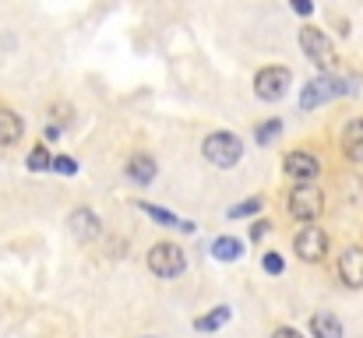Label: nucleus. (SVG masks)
I'll list each match as a JSON object with an SVG mask.
<instances>
[{"label":"nucleus","instance_id":"2eb2a0df","mask_svg":"<svg viewBox=\"0 0 363 338\" xmlns=\"http://www.w3.org/2000/svg\"><path fill=\"white\" fill-rule=\"evenodd\" d=\"M240 254H243V243L237 240V236H216L212 240V257L216 261H240Z\"/></svg>","mask_w":363,"mask_h":338},{"label":"nucleus","instance_id":"423d86ee","mask_svg":"<svg viewBox=\"0 0 363 338\" xmlns=\"http://www.w3.org/2000/svg\"><path fill=\"white\" fill-rule=\"evenodd\" d=\"M300 50H303V57H311V64H318L321 71H332V67H335V50H332V39H328L321 28L303 25V28H300Z\"/></svg>","mask_w":363,"mask_h":338},{"label":"nucleus","instance_id":"4468645a","mask_svg":"<svg viewBox=\"0 0 363 338\" xmlns=\"http://www.w3.org/2000/svg\"><path fill=\"white\" fill-rule=\"evenodd\" d=\"M138 208L148 215V219H155V222L169 225V229H180V232H194L198 225L191 222V219H177L173 212H166V208H159V205H148V201H138Z\"/></svg>","mask_w":363,"mask_h":338},{"label":"nucleus","instance_id":"a878e982","mask_svg":"<svg viewBox=\"0 0 363 338\" xmlns=\"http://www.w3.org/2000/svg\"><path fill=\"white\" fill-rule=\"evenodd\" d=\"M272 338H303V335H300L296 328H275V332H272Z\"/></svg>","mask_w":363,"mask_h":338},{"label":"nucleus","instance_id":"1a4fd4ad","mask_svg":"<svg viewBox=\"0 0 363 338\" xmlns=\"http://www.w3.org/2000/svg\"><path fill=\"white\" fill-rule=\"evenodd\" d=\"M339 278L350 289H363V247H346L339 254Z\"/></svg>","mask_w":363,"mask_h":338},{"label":"nucleus","instance_id":"b1692460","mask_svg":"<svg viewBox=\"0 0 363 338\" xmlns=\"http://www.w3.org/2000/svg\"><path fill=\"white\" fill-rule=\"evenodd\" d=\"M289 4H293V11H296V14H303V18H311V14H314V4H311V0H289Z\"/></svg>","mask_w":363,"mask_h":338},{"label":"nucleus","instance_id":"f03ea898","mask_svg":"<svg viewBox=\"0 0 363 338\" xmlns=\"http://www.w3.org/2000/svg\"><path fill=\"white\" fill-rule=\"evenodd\" d=\"M350 92H353L350 81H342V78H335V74H321V78H314V81L303 85V92H300V110H318L321 103L342 99V96H350Z\"/></svg>","mask_w":363,"mask_h":338},{"label":"nucleus","instance_id":"9d476101","mask_svg":"<svg viewBox=\"0 0 363 338\" xmlns=\"http://www.w3.org/2000/svg\"><path fill=\"white\" fill-rule=\"evenodd\" d=\"M67 225H71V232H74L78 240H96V236H103V222H99V215H96L92 208H74Z\"/></svg>","mask_w":363,"mask_h":338},{"label":"nucleus","instance_id":"6ab92c4d","mask_svg":"<svg viewBox=\"0 0 363 338\" xmlns=\"http://www.w3.org/2000/svg\"><path fill=\"white\" fill-rule=\"evenodd\" d=\"M25 162H28V169H32V173H46V169L53 166V159H50V148H46V145H35V148L28 152V159H25Z\"/></svg>","mask_w":363,"mask_h":338},{"label":"nucleus","instance_id":"39448f33","mask_svg":"<svg viewBox=\"0 0 363 338\" xmlns=\"http://www.w3.org/2000/svg\"><path fill=\"white\" fill-rule=\"evenodd\" d=\"M289 85H293V74H289V67H282V64L261 67V71L254 74V96H257L261 103H279V99L289 92Z\"/></svg>","mask_w":363,"mask_h":338},{"label":"nucleus","instance_id":"7ed1b4c3","mask_svg":"<svg viewBox=\"0 0 363 338\" xmlns=\"http://www.w3.org/2000/svg\"><path fill=\"white\" fill-rule=\"evenodd\" d=\"M286 205H289V215H293L296 222L311 225L314 219H321V212H325V194H321L314 184H296V187L289 191Z\"/></svg>","mask_w":363,"mask_h":338},{"label":"nucleus","instance_id":"4be33fe9","mask_svg":"<svg viewBox=\"0 0 363 338\" xmlns=\"http://www.w3.org/2000/svg\"><path fill=\"white\" fill-rule=\"evenodd\" d=\"M261 264H264L268 275H282V271H286V261H282V254H275V250H268Z\"/></svg>","mask_w":363,"mask_h":338},{"label":"nucleus","instance_id":"393cba45","mask_svg":"<svg viewBox=\"0 0 363 338\" xmlns=\"http://www.w3.org/2000/svg\"><path fill=\"white\" fill-rule=\"evenodd\" d=\"M268 229H272V225L264 222V219H261V222H254V229H250V240H254V243H257V240H264V236H268Z\"/></svg>","mask_w":363,"mask_h":338},{"label":"nucleus","instance_id":"5701e85b","mask_svg":"<svg viewBox=\"0 0 363 338\" xmlns=\"http://www.w3.org/2000/svg\"><path fill=\"white\" fill-rule=\"evenodd\" d=\"M53 120H57L53 127H67V123H71V106L57 103V106H53Z\"/></svg>","mask_w":363,"mask_h":338},{"label":"nucleus","instance_id":"aec40b11","mask_svg":"<svg viewBox=\"0 0 363 338\" xmlns=\"http://www.w3.org/2000/svg\"><path fill=\"white\" fill-rule=\"evenodd\" d=\"M261 205H264V198H247V201H240V205H233V208H230V219L257 215V212H261Z\"/></svg>","mask_w":363,"mask_h":338},{"label":"nucleus","instance_id":"bb28decb","mask_svg":"<svg viewBox=\"0 0 363 338\" xmlns=\"http://www.w3.org/2000/svg\"><path fill=\"white\" fill-rule=\"evenodd\" d=\"M43 137H46V141H57V137H60V127H53V123H46V130H43Z\"/></svg>","mask_w":363,"mask_h":338},{"label":"nucleus","instance_id":"f257e3e1","mask_svg":"<svg viewBox=\"0 0 363 338\" xmlns=\"http://www.w3.org/2000/svg\"><path fill=\"white\" fill-rule=\"evenodd\" d=\"M201 155H205L212 166H219V169H233V166L243 159V141L233 134V130H216V134L205 137Z\"/></svg>","mask_w":363,"mask_h":338},{"label":"nucleus","instance_id":"20e7f679","mask_svg":"<svg viewBox=\"0 0 363 338\" xmlns=\"http://www.w3.org/2000/svg\"><path fill=\"white\" fill-rule=\"evenodd\" d=\"M148 271L159 275V278H177L187 271V254L177 247V243H152L148 250Z\"/></svg>","mask_w":363,"mask_h":338},{"label":"nucleus","instance_id":"cd10ccee","mask_svg":"<svg viewBox=\"0 0 363 338\" xmlns=\"http://www.w3.org/2000/svg\"><path fill=\"white\" fill-rule=\"evenodd\" d=\"M145 338H155V335H145Z\"/></svg>","mask_w":363,"mask_h":338},{"label":"nucleus","instance_id":"a211bd4d","mask_svg":"<svg viewBox=\"0 0 363 338\" xmlns=\"http://www.w3.org/2000/svg\"><path fill=\"white\" fill-rule=\"evenodd\" d=\"M279 134H282V120H279V116H272V120H261V123L254 127V141H257L261 148H268V145H272Z\"/></svg>","mask_w":363,"mask_h":338},{"label":"nucleus","instance_id":"412c9836","mask_svg":"<svg viewBox=\"0 0 363 338\" xmlns=\"http://www.w3.org/2000/svg\"><path fill=\"white\" fill-rule=\"evenodd\" d=\"M50 169H53V173H60V176H74V173H78V162H74L71 155H57Z\"/></svg>","mask_w":363,"mask_h":338},{"label":"nucleus","instance_id":"dca6fc26","mask_svg":"<svg viewBox=\"0 0 363 338\" xmlns=\"http://www.w3.org/2000/svg\"><path fill=\"white\" fill-rule=\"evenodd\" d=\"M21 130H25L21 116L0 106V145H14V141H21Z\"/></svg>","mask_w":363,"mask_h":338},{"label":"nucleus","instance_id":"6e6552de","mask_svg":"<svg viewBox=\"0 0 363 338\" xmlns=\"http://www.w3.org/2000/svg\"><path fill=\"white\" fill-rule=\"evenodd\" d=\"M282 169H286V176L296 180V184H314V180L321 176V162H318V155H314V152H303V148L286 152Z\"/></svg>","mask_w":363,"mask_h":338},{"label":"nucleus","instance_id":"ddd939ff","mask_svg":"<svg viewBox=\"0 0 363 338\" xmlns=\"http://www.w3.org/2000/svg\"><path fill=\"white\" fill-rule=\"evenodd\" d=\"M342 335H346V328H342V321L332 310H318L311 317V338H342Z\"/></svg>","mask_w":363,"mask_h":338},{"label":"nucleus","instance_id":"9b49d317","mask_svg":"<svg viewBox=\"0 0 363 338\" xmlns=\"http://www.w3.org/2000/svg\"><path fill=\"white\" fill-rule=\"evenodd\" d=\"M342 152L353 166H363V116L350 120L346 130H342Z\"/></svg>","mask_w":363,"mask_h":338},{"label":"nucleus","instance_id":"f3484780","mask_svg":"<svg viewBox=\"0 0 363 338\" xmlns=\"http://www.w3.org/2000/svg\"><path fill=\"white\" fill-rule=\"evenodd\" d=\"M230 317H233V310H230V307H216V310H208V314H201V317L194 321V328L208 335V332H219L223 325H230Z\"/></svg>","mask_w":363,"mask_h":338},{"label":"nucleus","instance_id":"f8f14e48","mask_svg":"<svg viewBox=\"0 0 363 338\" xmlns=\"http://www.w3.org/2000/svg\"><path fill=\"white\" fill-rule=\"evenodd\" d=\"M155 159L148 155V152H134L130 159H127V176L138 184V187H148L152 180H155Z\"/></svg>","mask_w":363,"mask_h":338},{"label":"nucleus","instance_id":"0eeeda50","mask_svg":"<svg viewBox=\"0 0 363 338\" xmlns=\"http://www.w3.org/2000/svg\"><path fill=\"white\" fill-rule=\"evenodd\" d=\"M293 254H296L300 261H307V264L325 261V254H328V232H325L321 225H303V229L293 236Z\"/></svg>","mask_w":363,"mask_h":338}]
</instances>
